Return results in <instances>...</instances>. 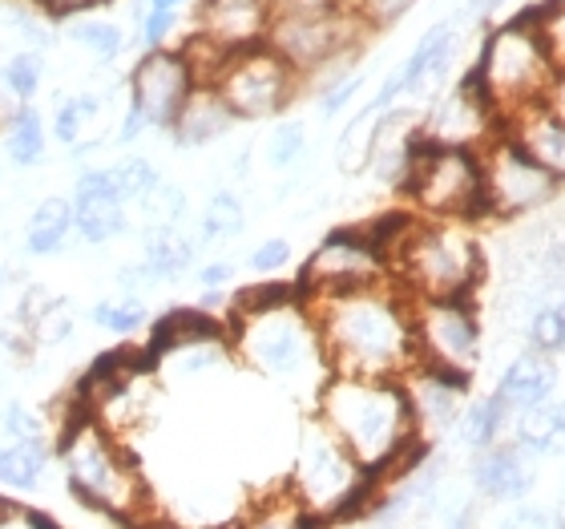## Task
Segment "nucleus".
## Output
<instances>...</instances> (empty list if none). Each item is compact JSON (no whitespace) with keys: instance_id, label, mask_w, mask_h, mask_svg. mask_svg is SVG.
Returning <instances> with one entry per match:
<instances>
[{"instance_id":"5701e85b","label":"nucleus","mask_w":565,"mask_h":529,"mask_svg":"<svg viewBox=\"0 0 565 529\" xmlns=\"http://www.w3.org/2000/svg\"><path fill=\"white\" fill-rule=\"evenodd\" d=\"M231 130H235V114L223 102V94L214 85H194V94L186 97V106L178 109L174 126L166 134L174 138L178 150H199V146L226 138Z\"/></svg>"},{"instance_id":"20e7f679","label":"nucleus","mask_w":565,"mask_h":529,"mask_svg":"<svg viewBox=\"0 0 565 529\" xmlns=\"http://www.w3.org/2000/svg\"><path fill=\"white\" fill-rule=\"evenodd\" d=\"M392 283L408 299H472L484 279L481 239L469 223L416 219L413 235L392 255Z\"/></svg>"},{"instance_id":"2f4dec72","label":"nucleus","mask_w":565,"mask_h":529,"mask_svg":"<svg viewBox=\"0 0 565 529\" xmlns=\"http://www.w3.org/2000/svg\"><path fill=\"white\" fill-rule=\"evenodd\" d=\"M376 121L380 114L372 106H364L355 114L340 134V146H335V166H340V174L355 178L364 174L367 166H372V141H376Z\"/></svg>"},{"instance_id":"1a4fd4ad","label":"nucleus","mask_w":565,"mask_h":529,"mask_svg":"<svg viewBox=\"0 0 565 529\" xmlns=\"http://www.w3.org/2000/svg\"><path fill=\"white\" fill-rule=\"evenodd\" d=\"M416 364L472 380L481 364V316L472 299H413Z\"/></svg>"},{"instance_id":"4d7b16f0","label":"nucleus","mask_w":565,"mask_h":529,"mask_svg":"<svg viewBox=\"0 0 565 529\" xmlns=\"http://www.w3.org/2000/svg\"><path fill=\"white\" fill-rule=\"evenodd\" d=\"M146 130H150L146 114H141L138 106H126V114H121V126H118V141H121V146H134V141H138Z\"/></svg>"},{"instance_id":"9d476101","label":"nucleus","mask_w":565,"mask_h":529,"mask_svg":"<svg viewBox=\"0 0 565 529\" xmlns=\"http://www.w3.org/2000/svg\"><path fill=\"white\" fill-rule=\"evenodd\" d=\"M367 36H372V29L348 4V9L331 12H275L271 29H267V45L299 77H311L319 65H328L343 53H355Z\"/></svg>"},{"instance_id":"f03ea898","label":"nucleus","mask_w":565,"mask_h":529,"mask_svg":"<svg viewBox=\"0 0 565 529\" xmlns=\"http://www.w3.org/2000/svg\"><path fill=\"white\" fill-rule=\"evenodd\" d=\"M316 421L328 424V433L380 485L396 482L428 457L401 380L328 377L316 392Z\"/></svg>"},{"instance_id":"423d86ee","label":"nucleus","mask_w":565,"mask_h":529,"mask_svg":"<svg viewBox=\"0 0 565 529\" xmlns=\"http://www.w3.org/2000/svg\"><path fill=\"white\" fill-rule=\"evenodd\" d=\"M472 77L481 85V94L489 97V106L505 121L509 114H518L525 106H542L554 89L557 65L545 49L542 33H537V24L525 17H509L497 29H489V36L481 41Z\"/></svg>"},{"instance_id":"f8f14e48","label":"nucleus","mask_w":565,"mask_h":529,"mask_svg":"<svg viewBox=\"0 0 565 529\" xmlns=\"http://www.w3.org/2000/svg\"><path fill=\"white\" fill-rule=\"evenodd\" d=\"M388 279H392L388 260H384L376 251V243L367 239L364 223L328 231V235L319 239V247L307 255L303 267H299L303 304L307 299H323V295L376 287V283H388Z\"/></svg>"},{"instance_id":"ddd939ff","label":"nucleus","mask_w":565,"mask_h":529,"mask_svg":"<svg viewBox=\"0 0 565 529\" xmlns=\"http://www.w3.org/2000/svg\"><path fill=\"white\" fill-rule=\"evenodd\" d=\"M557 194L562 182L505 134L481 150V199L489 219H525L550 207Z\"/></svg>"},{"instance_id":"aec40b11","label":"nucleus","mask_w":565,"mask_h":529,"mask_svg":"<svg viewBox=\"0 0 565 529\" xmlns=\"http://www.w3.org/2000/svg\"><path fill=\"white\" fill-rule=\"evenodd\" d=\"M420 150V114L413 109H388L376 121V141H372V174L392 190L408 187L413 158Z\"/></svg>"},{"instance_id":"72a5a7b5","label":"nucleus","mask_w":565,"mask_h":529,"mask_svg":"<svg viewBox=\"0 0 565 529\" xmlns=\"http://www.w3.org/2000/svg\"><path fill=\"white\" fill-rule=\"evenodd\" d=\"M235 529H323L299 501L291 497V489L282 485L279 494L263 497L259 506L250 509L247 518L238 521Z\"/></svg>"},{"instance_id":"bb28decb","label":"nucleus","mask_w":565,"mask_h":529,"mask_svg":"<svg viewBox=\"0 0 565 529\" xmlns=\"http://www.w3.org/2000/svg\"><path fill=\"white\" fill-rule=\"evenodd\" d=\"M509 429H513V412L505 409V400L497 396V392H489V396L465 400L452 436L469 453H481V448H493L501 441H509Z\"/></svg>"},{"instance_id":"79ce46f5","label":"nucleus","mask_w":565,"mask_h":529,"mask_svg":"<svg viewBox=\"0 0 565 529\" xmlns=\"http://www.w3.org/2000/svg\"><path fill=\"white\" fill-rule=\"evenodd\" d=\"M89 319H94L102 331H109V336H134V331L146 328L150 311H146L141 299L126 295V299H102V304H94L89 307Z\"/></svg>"},{"instance_id":"4c0bfd02","label":"nucleus","mask_w":565,"mask_h":529,"mask_svg":"<svg viewBox=\"0 0 565 529\" xmlns=\"http://www.w3.org/2000/svg\"><path fill=\"white\" fill-rule=\"evenodd\" d=\"M0 77H4L9 94L17 97L21 106H33V97L41 94V82H45V53H41V49L12 53V57L0 65Z\"/></svg>"},{"instance_id":"603ef678","label":"nucleus","mask_w":565,"mask_h":529,"mask_svg":"<svg viewBox=\"0 0 565 529\" xmlns=\"http://www.w3.org/2000/svg\"><path fill=\"white\" fill-rule=\"evenodd\" d=\"M360 85H364V77H360V73H352V77H343L340 85L323 89V94H319V114H323V118H335V114H340V109L348 106L355 94H360Z\"/></svg>"},{"instance_id":"a211bd4d","label":"nucleus","mask_w":565,"mask_h":529,"mask_svg":"<svg viewBox=\"0 0 565 529\" xmlns=\"http://www.w3.org/2000/svg\"><path fill=\"white\" fill-rule=\"evenodd\" d=\"M469 482L481 501H493V506H521V501L533 494V485H537V469H533V457H525L521 448L501 441V445H493V448L472 453Z\"/></svg>"},{"instance_id":"f257e3e1","label":"nucleus","mask_w":565,"mask_h":529,"mask_svg":"<svg viewBox=\"0 0 565 529\" xmlns=\"http://www.w3.org/2000/svg\"><path fill=\"white\" fill-rule=\"evenodd\" d=\"M331 377L404 380L416 368L413 299L396 283L307 299Z\"/></svg>"},{"instance_id":"8fccbe9b","label":"nucleus","mask_w":565,"mask_h":529,"mask_svg":"<svg viewBox=\"0 0 565 529\" xmlns=\"http://www.w3.org/2000/svg\"><path fill=\"white\" fill-rule=\"evenodd\" d=\"M291 263V243L287 239H267V243H259V247L250 251V271H259V275H267L271 279L275 271H282Z\"/></svg>"},{"instance_id":"6e6552de","label":"nucleus","mask_w":565,"mask_h":529,"mask_svg":"<svg viewBox=\"0 0 565 529\" xmlns=\"http://www.w3.org/2000/svg\"><path fill=\"white\" fill-rule=\"evenodd\" d=\"M416 219L428 223H472L484 219L481 199V154L433 146L420 134V150L413 158V174L404 187Z\"/></svg>"},{"instance_id":"58836bf2","label":"nucleus","mask_w":565,"mask_h":529,"mask_svg":"<svg viewBox=\"0 0 565 529\" xmlns=\"http://www.w3.org/2000/svg\"><path fill=\"white\" fill-rule=\"evenodd\" d=\"M525 336H530V352L542 356H562L565 352V299H554V304H542L525 324Z\"/></svg>"},{"instance_id":"bf43d9fd","label":"nucleus","mask_w":565,"mask_h":529,"mask_svg":"<svg viewBox=\"0 0 565 529\" xmlns=\"http://www.w3.org/2000/svg\"><path fill=\"white\" fill-rule=\"evenodd\" d=\"M21 521L29 529H65L57 518H53V514H45V509H29V506L21 509Z\"/></svg>"},{"instance_id":"f3484780","label":"nucleus","mask_w":565,"mask_h":529,"mask_svg":"<svg viewBox=\"0 0 565 529\" xmlns=\"http://www.w3.org/2000/svg\"><path fill=\"white\" fill-rule=\"evenodd\" d=\"M401 384H404V392H408V409H413L416 433H420L424 445L457 429V416L472 389V380L428 372V368H420V364H416Z\"/></svg>"},{"instance_id":"c756f323","label":"nucleus","mask_w":565,"mask_h":529,"mask_svg":"<svg viewBox=\"0 0 565 529\" xmlns=\"http://www.w3.org/2000/svg\"><path fill=\"white\" fill-rule=\"evenodd\" d=\"M199 239L182 235V231H146L141 239V263L153 271V279H178L182 271H190L194 255H199Z\"/></svg>"},{"instance_id":"cd10ccee","label":"nucleus","mask_w":565,"mask_h":529,"mask_svg":"<svg viewBox=\"0 0 565 529\" xmlns=\"http://www.w3.org/2000/svg\"><path fill=\"white\" fill-rule=\"evenodd\" d=\"M70 235H77L73 226V199H61V194H49L33 207L29 223H24V251L33 260H49V255H61Z\"/></svg>"},{"instance_id":"052dcab7","label":"nucleus","mask_w":565,"mask_h":529,"mask_svg":"<svg viewBox=\"0 0 565 529\" xmlns=\"http://www.w3.org/2000/svg\"><path fill=\"white\" fill-rule=\"evenodd\" d=\"M545 106L554 109L557 118H565V70H557L554 89H550V97H545Z\"/></svg>"},{"instance_id":"de8ad7c7","label":"nucleus","mask_w":565,"mask_h":529,"mask_svg":"<svg viewBox=\"0 0 565 529\" xmlns=\"http://www.w3.org/2000/svg\"><path fill=\"white\" fill-rule=\"evenodd\" d=\"M416 0H352L355 17L376 33V29H388V24H396L401 17H408L413 12Z\"/></svg>"},{"instance_id":"69168bd1","label":"nucleus","mask_w":565,"mask_h":529,"mask_svg":"<svg viewBox=\"0 0 565 529\" xmlns=\"http://www.w3.org/2000/svg\"><path fill=\"white\" fill-rule=\"evenodd\" d=\"M0 292H4V271H0Z\"/></svg>"},{"instance_id":"a19ab883","label":"nucleus","mask_w":565,"mask_h":529,"mask_svg":"<svg viewBox=\"0 0 565 529\" xmlns=\"http://www.w3.org/2000/svg\"><path fill=\"white\" fill-rule=\"evenodd\" d=\"M0 433L9 445H53L45 416L33 412V404H21V400H9L0 409Z\"/></svg>"},{"instance_id":"4be33fe9","label":"nucleus","mask_w":565,"mask_h":529,"mask_svg":"<svg viewBox=\"0 0 565 529\" xmlns=\"http://www.w3.org/2000/svg\"><path fill=\"white\" fill-rule=\"evenodd\" d=\"M194 343H231V324L223 316H211L206 307H170L162 319H153L146 348L158 364L162 356L194 348Z\"/></svg>"},{"instance_id":"c03bdc74","label":"nucleus","mask_w":565,"mask_h":529,"mask_svg":"<svg viewBox=\"0 0 565 529\" xmlns=\"http://www.w3.org/2000/svg\"><path fill=\"white\" fill-rule=\"evenodd\" d=\"M518 17L537 24L550 57H554L557 70H565V0H545V4H533V9H521Z\"/></svg>"},{"instance_id":"e2e57ef3","label":"nucleus","mask_w":565,"mask_h":529,"mask_svg":"<svg viewBox=\"0 0 565 529\" xmlns=\"http://www.w3.org/2000/svg\"><path fill=\"white\" fill-rule=\"evenodd\" d=\"M146 9H158V12H178L182 9V0H146ZM141 9V12H146Z\"/></svg>"},{"instance_id":"c85d7f7f","label":"nucleus","mask_w":565,"mask_h":529,"mask_svg":"<svg viewBox=\"0 0 565 529\" xmlns=\"http://www.w3.org/2000/svg\"><path fill=\"white\" fill-rule=\"evenodd\" d=\"M45 150H49L45 118L36 114V106H17L12 118L4 121V158L17 170H33V166L45 162Z\"/></svg>"},{"instance_id":"13d9d810","label":"nucleus","mask_w":565,"mask_h":529,"mask_svg":"<svg viewBox=\"0 0 565 529\" xmlns=\"http://www.w3.org/2000/svg\"><path fill=\"white\" fill-rule=\"evenodd\" d=\"M352 0H275V12H331L348 9Z\"/></svg>"},{"instance_id":"5fc2aeb1","label":"nucleus","mask_w":565,"mask_h":529,"mask_svg":"<svg viewBox=\"0 0 565 529\" xmlns=\"http://www.w3.org/2000/svg\"><path fill=\"white\" fill-rule=\"evenodd\" d=\"M194 279H199V287L202 292H226V287H231V279H235V263H206V267H199V275H194Z\"/></svg>"},{"instance_id":"09e8293b","label":"nucleus","mask_w":565,"mask_h":529,"mask_svg":"<svg viewBox=\"0 0 565 529\" xmlns=\"http://www.w3.org/2000/svg\"><path fill=\"white\" fill-rule=\"evenodd\" d=\"M497 529H565V506L562 509H545V506H513L501 518Z\"/></svg>"},{"instance_id":"774afa93","label":"nucleus","mask_w":565,"mask_h":529,"mask_svg":"<svg viewBox=\"0 0 565 529\" xmlns=\"http://www.w3.org/2000/svg\"><path fill=\"white\" fill-rule=\"evenodd\" d=\"M271 4H275V0H271Z\"/></svg>"},{"instance_id":"0e129e2a","label":"nucleus","mask_w":565,"mask_h":529,"mask_svg":"<svg viewBox=\"0 0 565 529\" xmlns=\"http://www.w3.org/2000/svg\"><path fill=\"white\" fill-rule=\"evenodd\" d=\"M505 0H472V17H484V12H493V9H501Z\"/></svg>"},{"instance_id":"e433bc0d","label":"nucleus","mask_w":565,"mask_h":529,"mask_svg":"<svg viewBox=\"0 0 565 529\" xmlns=\"http://www.w3.org/2000/svg\"><path fill=\"white\" fill-rule=\"evenodd\" d=\"M102 114V97L97 94H70L57 97V109H53V121H49V134L61 141V146H77L82 130Z\"/></svg>"},{"instance_id":"dca6fc26","label":"nucleus","mask_w":565,"mask_h":529,"mask_svg":"<svg viewBox=\"0 0 565 529\" xmlns=\"http://www.w3.org/2000/svg\"><path fill=\"white\" fill-rule=\"evenodd\" d=\"M126 207L130 202L121 199L114 166H89L73 182V226L94 247L126 235V226H130V211Z\"/></svg>"},{"instance_id":"393cba45","label":"nucleus","mask_w":565,"mask_h":529,"mask_svg":"<svg viewBox=\"0 0 565 529\" xmlns=\"http://www.w3.org/2000/svg\"><path fill=\"white\" fill-rule=\"evenodd\" d=\"M554 389H557L554 360L542 352H521L518 360L501 372L493 392L505 400V409L518 416V412H530V409H537V404H545V400L554 396Z\"/></svg>"},{"instance_id":"473e14b6","label":"nucleus","mask_w":565,"mask_h":529,"mask_svg":"<svg viewBox=\"0 0 565 529\" xmlns=\"http://www.w3.org/2000/svg\"><path fill=\"white\" fill-rule=\"evenodd\" d=\"M295 304H303V287H299V279L295 283L259 279V283H250V287H243V292H235L226 324H231V319L263 316V311H279V307H295Z\"/></svg>"},{"instance_id":"864d4df0","label":"nucleus","mask_w":565,"mask_h":529,"mask_svg":"<svg viewBox=\"0 0 565 529\" xmlns=\"http://www.w3.org/2000/svg\"><path fill=\"white\" fill-rule=\"evenodd\" d=\"M153 283H158V279H153V271L146 267L141 260L138 263H126V267H118V287L126 295H134V299H138V295L146 292V287H153Z\"/></svg>"},{"instance_id":"7c9ffc66","label":"nucleus","mask_w":565,"mask_h":529,"mask_svg":"<svg viewBox=\"0 0 565 529\" xmlns=\"http://www.w3.org/2000/svg\"><path fill=\"white\" fill-rule=\"evenodd\" d=\"M53 445H0V485L12 494H33L45 482Z\"/></svg>"},{"instance_id":"f704fd0d","label":"nucleus","mask_w":565,"mask_h":529,"mask_svg":"<svg viewBox=\"0 0 565 529\" xmlns=\"http://www.w3.org/2000/svg\"><path fill=\"white\" fill-rule=\"evenodd\" d=\"M247 226V211H243V199L231 194V190H214L206 207H202L199 219V243H226V239L243 235Z\"/></svg>"},{"instance_id":"39448f33","label":"nucleus","mask_w":565,"mask_h":529,"mask_svg":"<svg viewBox=\"0 0 565 529\" xmlns=\"http://www.w3.org/2000/svg\"><path fill=\"white\" fill-rule=\"evenodd\" d=\"M287 489L299 506L319 521V526H340L355 521L372 506L380 482L372 473L360 469V461L328 433L323 421L303 424L299 448H295V465L287 473Z\"/></svg>"},{"instance_id":"338daca9","label":"nucleus","mask_w":565,"mask_h":529,"mask_svg":"<svg viewBox=\"0 0 565 529\" xmlns=\"http://www.w3.org/2000/svg\"><path fill=\"white\" fill-rule=\"evenodd\" d=\"M0 445H4V441H0Z\"/></svg>"},{"instance_id":"0eeeda50","label":"nucleus","mask_w":565,"mask_h":529,"mask_svg":"<svg viewBox=\"0 0 565 529\" xmlns=\"http://www.w3.org/2000/svg\"><path fill=\"white\" fill-rule=\"evenodd\" d=\"M231 352L250 364L255 372L271 380H295L319 377L328 380V364H323V348H319L316 319L307 311V304L279 307V311H263V316L231 319Z\"/></svg>"},{"instance_id":"680f3d73","label":"nucleus","mask_w":565,"mask_h":529,"mask_svg":"<svg viewBox=\"0 0 565 529\" xmlns=\"http://www.w3.org/2000/svg\"><path fill=\"white\" fill-rule=\"evenodd\" d=\"M21 501H12V497H0V526H9V521L21 518Z\"/></svg>"},{"instance_id":"a18cd8bd","label":"nucleus","mask_w":565,"mask_h":529,"mask_svg":"<svg viewBox=\"0 0 565 529\" xmlns=\"http://www.w3.org/2000/svg\"><path fill=\"white\" fill-rule=\"evenodd\" d=\"M114 178H118V190H121V199L126 202H141L153 187H158V182H162V174L153 170L150 158H138V154L114 162Z\"/></svg>"},{"instance_id":"49530a36","label":"nucleus","mask_w":565,"mask_h":529,"mask_svg":"<svg viewBox=\"0 0 565 529\" xmlns=\"http://www.w3.org/2000/svg\"><path fill=\"white\" fill-rule=\"evenodd\" d=\"M303 150H307L303 121H279L271 130V138H267V162H271L275 170H291V166L303 158Z\"/></svg>"},{"instance_id":"a878e982","label":"nucleus","mask_w":565,"mask_h":529,"mask_svg":"<svg viewBox=\"0 0 565 529\" xmlns=\"http://www.w3.org/2000/svg\"><path fill=\"white\" fill-rule=\"evenodd\" d=\"M509 445L533 461L565 453V400H545L537 409L518 412L509 429Z\"/></svg>"},{"instance_id":"c9c22d12","label":"nucleus","mask_w":565,"mask_h":529,"mask_svg":"<svg viewBox=\"0 0 565 529\" xmlns=\"http://www.w3.org/2000/svg\"><path fill=\"white\" fill-rule=\"evenodd\" d=\"M178 53H182V61H186L190 77H194V85H214L218 82V73L226 70V61L235 57L226 45H218L214 36H206L202 29H194V33L178 45Z\"/></svg>"},{"instance_id":"9b49d317","label":"nucleus","mask_w":565,"mask_h":529,"mask_svg":"<svg viewBox=\"0 0 565 529\" xmlns=\"http://www.w3.org/2000/svg\"><path fill=\"white\" fill-rule=\"evenodd\" d=\"M214 89L223 94L235 121H263L279 118L282 109L291 106L303 89V77L263 41V45L238 49L235 57L226 61V70L218 73Z\"/></svg>"},{"instance_id":"412c9836","label":"nucleus","mask_w":565,"mask_h":529,"mask_svg":"<svg viewBox=\"0 0 565 529\" xmlns=\"http://www.w3.org/2000/svg\"><path fill=\"white\" fill-rule=\"evenodd\" d=\"M509 141H518L521 150L530 154L533 162L550 170L557 182H565V118H557L554 109L545 106H525L505 118Z\"/></svg>"},{"instance_id":"6ab92c4d","label":"nucleus","mask_w":565,"mask_h":529,"mask_svg":"<svg viewBox=\"0 0 565 529\" xmlns=\"http://www.w3.org/2000/svg\"><path fill=\"white\" fill-rule=\"evenodd\" d=\"M275 4L271 0H202L199 4V29L214 36L231 53L267 41Z\"/></svg>"},{"instance_id":"7ed1b4c3","label":"nucleus","mask_w":565,"mask_h":529,"mask_svg":"<svg viewBox=\"0 0 565 529\" xmlns=\"http://www.w3.org/2000/svg\"><path fill=\"white\" fill-rule=\"evenodd\" d=\"M53 457L65 473L70 497L97 518L114 521L118 529H130L158 514L150 485L141 477L126 441L106 433L82 400L70 396V412L53 436Z\"/></svg>"},{"instance_id":"4468645a","label":"nucleus","mask_w":565,"mask_h":529,"mask_svg":"<svg viewBox=\"0 0 565 529\" xmlns=\"http://www.w3.org/2000/svg\"><path fill=\"white\" fill-rule=\"evenodd\" d=\"M505 121L489 106L472 70L460 77V85L445 102H436L433 114H420V134L433 146H452V150H477L481 154L489 141L501 138Z\"/></svg>"},{"instance_id":"b1692460","label":"nucleus","mask_w":565,"mask_h":529,"mask_svg":"<svg viewBox=\"0 0 565 529\" xmlns=\"http://www.w3.org/2000/svg\"><path fill=\"white\" fill-rule=\"evenodd\" d=\"M457 61V29L452 24H433L428 33L416 41V49L408 53L396 77H401V97L404 94H428L445 82V73Z\"/></svg>"},{"instance_id":"37998d69","label":"nucleus","mask_w":565,"mask_h":529,"mask_svg":"<svg viewBox=\"0 0 565 529\" xmlns=\"http://www.w3.org/2000/svg\"><path fill=\"white\" fill-rule=\"evenodd\" d=\"M70 36L85 49V53H94L102 65H106V61H118L121 57V45H126V33H121L118 24H114V21H97V17L70 24Z\"/></svg>"},{"instance_id":"ea45409f","label":"nucleus","mask_w":565,"mask_h":529,"mask_svg":"<svg viewBox=\"0 0 565 529\" xmlns=\"http://www.w3.org/2000/svg\"><path fill=\"white\" fill-rule=\"evenodd\" d=\"M138 207H141V214H146V231H174V226L186 219V190L162 178Z\"/></svg>"},{"instance_id":"2eb2a0df","label":"nucleus","mask_w":565,"mask_h":529,"mask_svg":"<svg viewBox=\"0 0 565 529\" xmlns=\"http://www.w3.org/2000/svg\"><path fill=\"white\" fill-rule=\"evenodd\" d=\"M194 94L186 61L178 49H146L130 73V106H138L150 130H170L178 109Z\"/></svg>"},{"instance_id":"6e6d98bb","label":"nucleus","mask_w":565,"mask_h":529,"mask_svg":"<svg viewBox=\"0 0 565 529\" xmlns=\"http://www.w3.org/2000/svg\"><path fill=\"white\" fill-rule=\"evenodd\" d=\"M445 529H481V506L477 501H457L445 514Z\"/></svg>"},{"instance_id":"3c124183","label":"nucleus","mask_w":565,"mask_h":529,"mask_svg":"<svg viewBox=\"0 0 565 529\" xmlns=\"http://www.w3.org/2000/svg\"><path fill=\"white\" fill-rule=\"evenodd\" d=\"M141 41L146 49H166V36L174 33L178 24V12H158V9H146L141 12Z\"/></svg>"}]
</instances>
